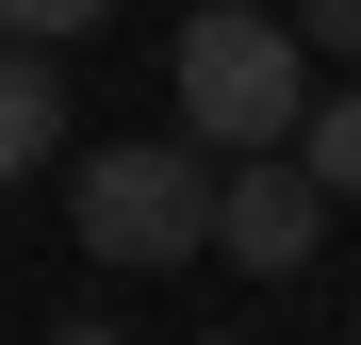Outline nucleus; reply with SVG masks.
<instances>
[{
    "mask_svg": "<svg viewBox=\"0 0 361 345\" xmlns=\"http://www.w3.org/2000/svg\"><path fill=\"white\" fill-rule=\"evenodd\" d=\"M164 66H180V132H197V148H230V164L312 132V49L263 17V0H197Z\"/></svg>",
    "mask_w": 361,
    "mask_h": 345,
    "instance_id": "nucleus-1",
    "label": "nucleus"
},
{
    "mask_svg": "<svg viewBox=\"0 0 361 345\" xmlns=\"http://www.w3.org/2000/svg\"><path fill=\"white\" fill-rule=\"evenodd\" d=\"M66 230H82V263H197L214 247V164L197 148H82V181H66Z\"/></svg>",
    "mask_w": 361,
    "mask_h": 345,
    "instance_id": "nucleus-2",
    "label": "nucleus"
},
{
    "mask_svg": "<svg viewBox=\"0 0 361 345\" xmlns=\"http://www.w3.org/2000/svg\"><path fill=\"white\" fill-rule=\"evenodd\" d=\"M329 214H345V198H329L312 164H295V148H247V164L214 181V247L247 263V279H295V263L329 247Z\"/></svg>",
    "mask_w": 361,
    "mask_h": 345,
    "instance_id": "nucleus-3",
    "label": "nucleus"
},
{
    "mask_svg": "<svg viewBox=\"0 0 361 345\" xmlns=\"http://www.w3.org/2000/svg\"><path fill=\"white\" fill-rule=\"evenodd\" d=\"M49 148H66V83H49V49H0V181H33Z\"/></svg>",
    "mask_w": 361,
    "mask_h": 345,
    "instance_id": "nucleus-4",
    "label": "nucleus"
},
{
    "mask_svg": "<svg viewBox=\"0 0 361 345\" xmlns=\"http://www.w3.org/2000/svg\"><path fill=\"white\" fill-rule=\"evenodd\" d=\"M295 164H312L329 198H361V83H345V99H312V148H295Z\"/></svg>",
    "mask_w": 361,
    "mask_h": 345,
    "instance_id": "nucleus-5",
    "label": "nucleus"
},
{
    "mask_svg": "<svg viewBox=\"0 0 361 345\" xmlns=\"http://www.w3.org/2000/svg\"><path fill=\"white\" fill-rule=\"evenodd\" d=\"M115 0H0V49H66V33H99Z\"/></svg>",
    "mask_w": 361,
    "mask_h": 345,
    "instance_id": "nucleus-6",
    "label": "nucleus"
},
{
    "mask_svg": "<svg viewBox=\"0 0 361 345\" xmlns=\"http://www.w3.org/2000/svg\"><path fill=\"white\" fill-rule=\"evenodd\" d=\"M295 49H361V0H312V33H295Z\"/></svg>",
    "mask_w": 361,
    "mask_h": 345,
    "instance_id": "nucleus-7",
    "label": "nucleus"
},
{
    "mask_svg": "<svg viewBox=\"0 0 361 345\" xmlns=\"http://www.w3.org/2000/svg\"><path fill=\"white\" fill-rule=\"evenodd\" d=\"M49 345H115V329H99V313H66V329H49Z\"/></svg>",
    "mask_w": 361,
    "mask_h": 345,
    "instance_id": "nucleus-8",
    "label": "nucleus"
},
{
    "mask_svg": "<svg viewBox=\"0 0 361 345\" xmlns=\"http://www.w3.org/2000/svg\"><path fill=\"white\" fill-rule=\"evenodd\" d=\"M214 345H230V329H214Z\"/></svg>",
    "mask_w": 361,
    "mask_h": 345,
    "instance_id": "nucleus-9",
    "label": "nucleus"
},
{
    "mask_svg": "<svg viewBox=\"0 0 361 345\" xmlns=\"http://www.w3.org/2000/svg\"><path fill=\"white\" fill-rule=\"evenodd\" d=\"M345 345H361V329H345Z\"/></svg>",
    "mask_w": 361,
    "mask_h": 345,
    "instance_id": "nucleus-10",
    "label": "nucleus"
}]
</instances>
